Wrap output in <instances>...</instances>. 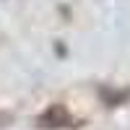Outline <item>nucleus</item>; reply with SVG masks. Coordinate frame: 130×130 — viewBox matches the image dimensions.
I'll list each match as a JSON object with an SVG mask.
<instances>
[{"label": "nucleus", "mask_w": 130, "mask_h": 130, "mask_svg": "<svg viewBox=\"0 0 130 130\" xmlns=\"http://www.w3.org/2000/svg\"><path fill=\"white\" fill-rule=\"evenodd\" d=\"M39 130H62V127H81L78 120H73L65 104H52L37 117Z\"/></svg>", "instance_id": "nucleus-1"}, {"label": "nucleus", "mask_w": 130, "mask_h": 130, "mask_svg": "<svg viewBox=\"0 0 130 130\" xmlns=\"http://www.w3.org/2000/svg\"><path fill=\"white\" fill-rule=\"evenodd\" d=\"M99 96H102V102L107 107H117V104H122L130 99V91H115V89H107V86H102L99 89Z\"/></svg>", "instance_id": "nucleus-2"}]
</instances>
